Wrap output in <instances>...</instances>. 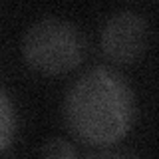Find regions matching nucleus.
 Returning a JSON list of instances; mask_svg holds the SVG:
<instances>
[{
	"mask_svg": "<svg viewBox=\"0 0 159 159\" xmlns=\"http://www.w3.org/2000/svg\"><path fill=\"white\" fill-rule=\"evenodd\" d=\"M16 131V113L8 93L0 88V151H4Z\"/></svg>",
	"mask_w": 159,
	"mask_h": 159,
	"instance_id": "4",
	"label": "nucleus"
},
{
	"mask_svg": "<svg viewBox=\"0 0 159 159\" xmlns=\"http://www.w3.org/2000/svg\"><path fill=\"white\" fill-rule=\"evenodd\" d=\"M135 99L127 80L111 68H92L70 88L64 102L68 129L88 145H107L131 127Z\"/></svg>",
	"mask_w": 159,
	"mask_h": 159,
	"instance_id": "1",
	"label": "nucleus"
},
{
	"mask_svg": "<svg viewBox=\"0 0 159 159\" xmlns=\"http://www.w3.org/2000/svg\"><path fill=\"white\" fill-rule=\"evenodd\" d=\"M42 159H78L76 149L62 137H52L42 147Z\"/></svg>",
	"mask_w": 159,
	"mask_h": 159,
	"instance_id": "5",
	"label": "nucleus"
},
{
	"mask_svg": "<svg viewBox=\"0 0 159 159\" xmlns=\"http://www.w3.org/2000/svg\"><path fill=\"white\" fill-rule=\"evenodd\" d=\"M89 159H139V157L133 155V153H127V151H103Z\"/></svg>",
	"mask_w": 159,
	"mask_h": 159,
	"instance_id": "6",
	"label": "nucleus"
},
{
	"mask_svg": "<svg viewBox=\"0 0 159 159\" xmlns=\"http://www.w3.org/2000/svg\"><path fill=\"white\" fill-rule=\"evenodd\" d=\"M22 52L34 70L48 76L78 68L86 56V38L76 24L48 16L34 22L24 34Z\"/></svg>",
	"mask_w": 159,
	"mask_h": 159,
	"instance_id": "2",
	"label": "nucleus"
},
{
	"mask_svg": "<svg viewBox=\"0 0 159 159\" xmlns=\"http://www.w3.org/2000/svg\"><path fill=\"white\" fill-rule=\"evenodd\" d=\"M149 38L147 20L133 10L113 14L102 30V50L116 64H131L145 52Z\"/></svg>",
	"mask_w": 159,
	"mask_h": 159,
	"instance_id": "3",
	"label": "nucleus"
}]
</instances>
